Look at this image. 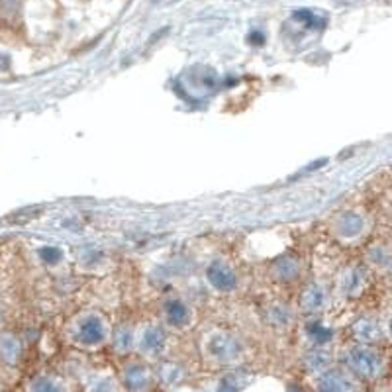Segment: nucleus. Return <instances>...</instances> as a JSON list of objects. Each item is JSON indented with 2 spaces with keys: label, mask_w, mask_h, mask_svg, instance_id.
<instances>
[{
  "label": "nucleus",
  "mask_w": 392,
  "mask_h": 392,
  "mask_svg": "<svg viewBox=\"0 0 392 392\" xmlns=\"http://www.w3.org/2000/svg\"><path fill=\"white\" fill-rule=\"evenodd\" d=\"M339 228H341V233L343 235H355V233H359L361 228H363V220L357 216V214H345V216L341 218V222H339Z\"/></svg>",
  "instance_id": "obj_5"
},
{
  "label": "nucleus",
  "mask_w": 392,
  "mask_h": 392,
  "mask_svg": "<svg viewBox=\"0 0 392 392\" xmlns=\"http://www.w3.org/2000/svg\"><path fill=\"white\" fill-rule=\"evenodd\" d=\"M308 332H310V336L318 343H324V341H327V339L332 338V332L330 330H325V327H322L320 324H312L310 327H308Z\"/></svg>",
  "instance_id": "obj_8"
},
{
  "label": "nucleus",
  "mask_w": 392,
  "mask_h": 392,
  "mask_svg": "<svg viewBox=\"0 0 392 392\" xmlns=\"http://www.w3.org/2000/svg\"><path fill=\"white\" fill-rule=\"evenodd\" d=\"M295 20L306 24L308 27H314V30L324 26V20H320L318 14H314L312 10H297V12H295Z\"/></svg>",
  "instance_id": "obj_6"
},
{
  "label": "nucleus",
  "mask_w": 392,
  "mask_h": 392,
  "mask_svg": "<svg viewBox=\"0 0 392 392\" xmlns=\"http://www.w3.org/2000/svg\"><path fill=\"white\" fill-rule=\"evenodd\" d=\"M143 345L151 349V351H155V349H159L163 345V336L161 332H157V330H151L146 339H143Z\"/></svg>",
  "instance_id": "obj_7"
},
{
  "label": "nucleus",
  "mask_w": 392,
  "mask_h": 392,
  "mask_svg": "<svg viewBox=\"0 0 392 392\" xmlns=\"http://www.w3.org/2000/svg\"><path fill=\"white\" fill-rule=\"evenodd\" d=\"M206 277H208L210 283L216 286L218 290L228 292V290H233V288H235V275H233V270H231L228 265L220 263V261H214V263L208 267Z\"/></svg>",
  "instance_id": "obj_2"
},
{
  "label": "nucleus",
  "mask_w": 392,
  "mask_h": 392,
  "mask_svg": "<svg viewBox=\"0 0 392 392\" xmlns=\"http://www.w3.org/2000/svg\"><path fill=\"white\" fill-rule=\"evenodd\" d=\"M347 365L355 375L363 379H375L382 369V359L379 353L369 347H357L347 355Z\"/></svg>",
  "instance_id": "obj_1"
},
{
  "label": "nucleus",
  "mask_w": 392,
  "mask_h": 392,
  "mask_svg": "<svg viewBox=\"0 0 392 392\" xmlns=\"http://www.w3.org/2000/svg\"><path fill=\"white\" fill-rule=\"evenodd\" d=\"M104 332H102V324L98 318H87L81 324V332H79V339L87 345H95L98 341H102Z\"/></svg>",
  "instance_id": "obj_3"
},
{
  "label": "nucleus",
  "mask_w": 392,
  "mask_h": 392,
  "mask_svg": "<svg viewBox=\"0 0 392 392\" xmlns=\"http://www.w3.org/2000/svg\"><path fill=\"white\" fill-rule=\"evenodd\" d=\"M165 312H167V318L173 325H185L189 322V310L181 300H169L165 304Z\"/></svg>",
  "instance_id": "obj_4"
},
{
  "label": "nucleus",
  "mask_w": 392,
  "mask_h": 392,
  "mask_svg": "<svg viewBox=\"0 0 392 392\" xmlns=\"http://www.w3.org/2000/svg\"><path fill=\"white\" fill-rule=\"evenodd\" d=\"M389 332H391V338H392V320H391V324H389Z\"/></svg>",
  "instance_id": "obj_10"
},
{
  "label": "nucleus",
  "mask_w": 392,
  "mask_h": 392,
  "mask_svg": "<svg viewBox=\"0 0 392 392\" xmlns=\"http://www.w3.org/2000/svg\"><path fill=\"white\" fill-rule=\"evenodd\" d=\"M249 41H251V43H263L265 38L261 36V32H251V38H249Z\"/></svg>",
  "instance_id": "obj_9"
}]
</instances>
